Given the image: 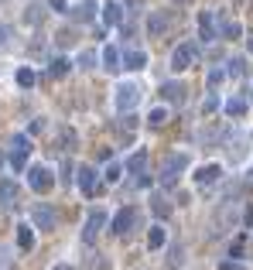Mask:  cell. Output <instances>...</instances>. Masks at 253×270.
<instances>
[{"label": "cell", "mask_w": 253, "mask_h": 270, "mask_svg": "<svg viewBox=\"0 0 253 270\" xmlns=\"http://www.w3.org/2000/svg\"><path fill=\"white\" fill-rule=\"evenodd\" d=\"M140 99H144V89H140V82H120L113 103H117L120 113H130V110H137V106H140Z\"/></svg>", "instance_id": "cell-1"}, {"label": "cell", "mask_w": 253, "mask_h": 270, "mask_svg": "<svg viewBox=\"0 0 253 270\" xmlns=\"http://www.w3.org/2000/svg\"><path fill=\"white\" fill-rule=\"evenodd\" d=\"M195 58H198V48H195L192 41H185V45H178L175 55H171V69L175 72H185V69H192Z\"/></svg>", "instance_id": "cell-2"}, {"label": "cell", "mask_w": 253, "mask_h": 270, "mask_svg": "<svg viewBox=\"0 0 253 270\" xmlns=\"http://www.w3.org/2000/svg\"><path fill=\"white\" fill-rule=\"evenodd\" d=\"M185 168H188V154H168L161 161V178H164V181H175Z\"/></svg>", "instance_id": "cell-3"}, {"label": "cell", "mask_w": 253, "mask_h": 270, "mask_svg": "<svg viewBox=\"0 0 253 270\" xmlns=\"http://www.w3.org/2000/svg\"><path fill=\"white\" fill-rule=\"evenodd\" d=\"M106 226V212H89V219H86V226H82V243L89 246V243H96V236H99V229Z\"/></svg>", "instance_id": "cell-4"}, {"label": "cell", "mask_w": 253, "mask_h": 270, "mask_svg": "<svg viewBox=\"0 0 253 270\" xmlns=\"http://www.w3.org/2000/svg\"><path fill=\"white\" fill-rule=\"evenodd\" d=\"M28 185H31L35 192H48V188L55 185V178H52V171H48V168H41V164H35V168L28 171Z\"/></svg>", "instance_id": "cell-5"}, {"label": "cell", "mask_w": 253, "mask_h": 270, "mask_svg": "<svg viewBox=\"0 0 253 270\" xmlns=\"http://www.w3.org/2000/svg\"><path fill=\"white\" fill-rule=\"evenodd\" d=\"M31 219H35V229H55V209L45 205V202H38L31 209Z\"/></svg>", "instance_id": "cell-6"}, {"label": "cell", "mask_w": 253, "mask_h": 270, "mask_svg": "<svg viewBox=\"0 0 253 270\" xmlns=\"http://www.w3.org/2000/svg\"><path fill=\"white\" fill-rule=\"evenodd\" d=\"M18 195H21L18 181L4 178V181H0V209H14V205H18Z\"/></svg>", "instance_id": "cell-7"}, {"label": "cell", "mask_w": 253, "mask_h": 270, "mask_svg": "<svg viewBox=\"0 0 253 270\" xmlns=\"http://www.w3.org/2000/svg\"><path fill=\"white\" fill-rule=\"evenodd\" d=\"M134 219H137V209H134V205H127V209H120V212L113 215V222H110V226H113L117 236H123V232L134 226Z\"/></svg>", "instance_id": "cell-8"}, {"label": "cell", "mask_w": 253, "mask_h": 270, "mask_svg": "<svg viewBox=\"0 0 253 270\" xmlns=\"http://www.w3.org/2000/svg\"><path fill=\"white\" fill-rule=\"evenodd\" d=\"M96 7H99L96 0H79V4L72 7V11H69V14H72L76 21H82V24H89V21L96 18Z\"/></svg>", "instance_id": "cell-9"}, {"label": "cell", "mask_w": 253, "mask_h": 270, "mask_svg": "<svg viewBox=\"0 0 253 270\" xmlns=\"http://www.w3.org/2000/svg\"><path fill=\"white\" fill-rule=\"evenodd\" d=\"M76 181H79V188H82L86 195H93V192H96V171H93L89 164H82V168L76 171Z\"/></svg>", "instance_id": "cell-10"}, {"label": "cell", "mask_w": 253, "mask_h": 270, "mask_svg": "<svg viewBox=\"0 0 253 270\" xmlns=\"http://www.w3.org/2000/svg\"><path fill=\"white\" fill-rule=\"evenodd\" d=\"M161 96L168 99V103H181L185 99V86L175 82V79H168V82H161Z\"/></svg>", "instance_id": "cell-11"}, {"label": "cell", "mask_w": 253, "mask_h": 270, "mask_svg": "<svg viewBox=\"0 0 253 270\" xmlns=\"http://www.w3.org/2000/svg\"><path fill=\"white\" fill-rule=\"evenodd\" d=\"M103 21H106V28H120L123 24V7L120 4H103Z\"/></svg>", "instance_id": "cell-12"}, {"label": "cell", "mask_w": 253, "mask_h": 270, "mask_svg": "<svg viewBox=\"0 0 253 270\" xmlns=\"http://www.w3.org/2000/svg\"><path fill=\"white\" fill-rule=\"evenodd\" d=\"M198 28H202V41H215V38H219V35H215L212 11H202V14H198Z\"/></svg>", "instance_id": "cell-13"}, {"label": "cell", "mask_w": 253, "mask_h": 270, "mask_svg": "<svg viewBox=\"0 0 253 270\" xmlns=\"http://www.w3.org/2000/svg\"><path fill=\"white\" fill-rule=\"evenodd\" d=\"M219 178H222V168H219V164H205V168L195 171V181H198V185H212Z\"/></svg>", "instance_id": "cell-14"}, {"label": "cell", "mask_w": 253, "mask_h": 270, "mask_svg": "<svg viewBox=\"0 0 253 270\" xmlns=\"http://www.w3.org/2000/svg\"><path fill=\"white\" fill-rule=\"evenodd\" d=\"M18 246L21 250H35V226H28V222L18 226Z\"/></svg>", "instance_id": "cell-15"}, {"label": "cell", "mask_w": 253, "mask_h": 270, "mask_svg": "<svg viewBox=\"0 0 253 270\" xmlns=\"http://www.w3.org/2000/svg\"><path fill=\"white\" fill-rule=\"evenodd\" d=\"M103 69H106V72H120V69H123V65H120V52L113 45L103 52Z\"/></svg>", "instance_id": "cell-16"}, {"label": "cell", "mask_w": 253, "mask_h": 270, "mask_svg": "<svg viewBox=\"0 0 253 270\" xmlns=\"http://www.w3.org/2000/svg\"><path fill=\"white\" fill-rule=\"evenodd\" d=\"M164 28H168L164 14H161V11H154V14H151V21H147V35H151V38H161V31H164Z\"/></svg>", "instance_id": "cell-17"}, {"label": "cell", "mask_w": 253, "mask_h": 270, "mask_svg": "<svg viewBox=\"0 0 253 270\" xmlns=\"http://www.w3.org/2000/svg\"><path fill=\"white\" fill-rule=\"evenodd\" d=\"M123 62H127V69H147V52H140V48H134V52H127V58H123Z\"/></svg>", "instance_id": "cell-18"}, {"label": "cell", "mask_w": 253, "mask_h": 270, "mask_svg": "<svg viewBox=\"0 0 253 270\" xmlns=\"http://www.w3.org/2000/svg\"><path fill=\"white\" fill-rule=\"evenodd\" d=\"M164 239H168L164 226H151V232H147V246H151V250H161V246H164Z\"/></svg>", "instance_id": "cell-19"}, {"label": "cell", "mask_w": 253, "mask_h": 270, "mask_svg": "<svg viewBox=\"0 0 253 270\" xmlns=\"http://www.w3.org/2000/svg\"><path fill=\"white\" fill-rule=\"evenodd\" d=\"M127 168H130L134 174H144V168H147V151L140 147V151H137V154L130 157V161H127Z\"/></svg>", "instance_id": "cell-20"}, {"label": "cell", "mask_w": 253, "mask_h": 270, "mask_svg": "<svg viewBox=\"0 0 253 270\" xmlns=\"http://www.w3.org/2000/svg\"><path fill=\"white\" fill-rule=\"evenodd\" d=\"M18 86L21 89H31V86H35V69H31V65H24V69H18Z\"/></svg>", "instance_id": "cell-21"}, {"label": "cell", "mask_w": 253, "mask_h": 270, "mask_svg": "<svg viewBox=\"0 0 253 270\" xmlns=\"http://www.w3.org/2000/svg\"><path fill=\"white\" fill-rule=\"evenodd\" d=\"M48 72H52V76H55V79H62V76H65V72H69V58H52V62H48Z\"/></svg>", "instance_id": "cell-22"}, {"label": "cell", "mask_w": 253, "mask_h": 270, "mask_svg": "<svg viewBox=\"0 0 253 270\" xmlns=\"http://www.w3.org/2000/svg\"><path fill=\"white\" fill-rule=\"evenodd\" d=\"M185 263V246H171L168 250V267H181Z\"/></svg>", "instance_id": "cell-23"}, {"label": "cell", "mask_w": 253, "mask_h": 270, "mask_svg": "<svg viewBox=\"0 0 253 270\" xmlns=\"http://www.w3.org/2000/svg\"><path fill=\"white\" fill-rule=\"evenodd\" d=\"M222 79H226V72H222L219 65H212L209 76H205V82H209V89H215V86H222Z\"/></svg>", "instance_id": "cell-24"}, {"label": "cell", "mask_w": 253, "mask_h": 270, "mask_svg": "<svg viewBox=\"0 0 253 270\" xmlns=\"http://www.w3.org/2000/svg\"><path fill=\"white\" fill-rule=\"evenodd\" d=\"M147 123H151V127H164V123H168V110H161V106H157V110H151Z\"/></svg>", "instance_id": "cell-25"}, {"label": "cell", "mask_w": 253, "mask_h": 270, "mask_svg": "<svg viewBox=\"0 0 253 270\" xmlns=\"http://www.w3.org/2000/svg\"><path fill=\"white\" fill-rule=\"evenodd\" d=\"M226 113L229 116H243L246 113V103H243V99H229V103H226Z\"/></svg>", "instance_id": "cell-26"}, {"label": "cell", "mask_w": 253, "mask_h": 270, "mask_svg": "<svg viewBox=\"0 0 253 270\" xmlns=\"http://www.w3.org/2000/svg\"><path fill=\"white\" fill-rule=\"evenodd\" d=\"M93 65H96V52H89V48L79 52V69H93Z\"/></svg>", "instance_id": "cell-27"}, {"label": "cell", "mask_w": 253, "mask_h": 270, "mask_svg": "<svg viewBox=\"0 0 253 270\" xmlns=\"http://www.w3.org/2000/svg\"><path fill=\"white\" fill-rule=\"evenodd\" d=\"M11 144H14V151H24V154H31V140H28L24 134H14V140H11Z\"/></svg>", "instance_id": "cell-28"}, {"label": "cell", "mask_w": 253, "mask_h": 270, "mask_svg": "<svg viewBox=\"0 0 253 270\" xmlns=\"http://www.w3.org/2000/svg\"><path fill=\"white\" fill-rule=\"evenodd\" d=\"M24 164H28V154H24V151H14V154H11V168H14V171H24Z\"/></svg>", "instance_id": "cell-29"}, {"label": "cell", "mask_w": 253, "mask_h": 270, "mask_svg": "<svg viewBox=\"0 0 253 270\" xmlns=\"http://www.w3.org/2000/svg\"><path fill=\"white\" fill-rule=\"evenodd\" d=\"M154 212H157V215H164V219H168V212H171V202L157 195V198H154Z\"/></svg>", "instance_id": "cell-30"}, {"label": "cell", "mask_w": 253, "mask_h": 270, "mask_svg": "<svg viewBox=\"0 0 253 270\" xmlns=\"http://www.w3.org/2000/svg\"><path fill=\"white\" fill-rule=\"evenodd\" d=\"M246 72V58H233L229 62V76H243Z\"/></svg>", "instance_id": "cell-31"}, {"label": "cell", "mask_w": 253, "mask_h": 270, "mask_svg": "<svg viewBox=\"0 0 253 270\" xmlns=\"http://www.w3.org/2000/svg\"><path fill=\"white\" fill-rule=\"evenodd\" d=\"M41 18H45L41 7H28V11H24V21H31V24H41Z\"/></svg>", "instance_id": "cell-32"}, {"label": "cell", "mask_w": 253, "mask_h": 270, "mask_svg": "<svg viewBox=\"0 0 253 270\" xmlns=\"http://www.w3.org/2000/svg\"><path fill=\"white\" fill-rule=\"evenodd\" d=\"M222 35H226V38H239V24H236V21H226V24H222Z\"/></svg>", "instance_id": "cell-33"}, {"label": "cell", "mask_w": 253, "mask_h": 270, "mask_svg": "<svg viewBox=\"0 0 253 270\" xmlns=\"http://www.w3.org/2000/svg\"><path fill=\"white\" fill-rule=\"evenodd\" d=\"M103 178H106V181L113 185V181H117V178H120V164H110V168L103 171Z\"/></svg>", "instance_id": "cell-34"}, {"label": "cell", "mask_w": 253, "mask_h": 270, "mask_svg": "<svg viewBox=\"0 0 253 270\" xmlns=\"http://www.w3.org/2000/svg\"><path fill=\"white\" fill-rule=\"evenodd\" d=\"M219 270H246V267H243V263H236V260H222Z\"/></svg>", "instance_id": "cell-35"}, {"label": "cell", "mask_w": 253, "mask_h": 270, "mask_svg": "<svg viewBox=\"0 0 253 270\" xmlns=\"http://www.w3.org/2000/svg\"><path fill=\"white\" fill-rule=\"evenodd\" d=\"M62 144H65V151H69V147L76 144V134H72V130H62Z\"/></svg>", "instance_id": "cell-36"}, {"label": "cell", "mask_w": 253, "mask_h": 270, "mask_svg": "<svg viewBox=\"0 0 253 270\" xmlns=\"http://www.w3.org/2000/svg\"><path fill=\"white\" fill-rule=\"evenodd\" d=\"M215 106H219V96H209V99H205V106H202V110H205V113H212Z\"/></svg>", "instance_id": "cell-37"}, {"label": "cell", "mask_w": 253, "mask_h": 270, "mask_svg": "<svg viewBox=\"0 0 253 270\" xmlns=\"http://www.w3.org/2000/svg\"><path fill=\"white\" fill-rule=\"evenodd\" d=\"M239 253H243V239H236L233 246H229V256H239Z\"/></svg>", "instance_id": "cell-38"}, {"label": "cell", "mask_w": 253, "mask_h": 270, "mask_svg": "<svg viewBox=\"0 0 253 270\" xmlns=\"http://www.w3.org/2000/svg\"><path fill=\"white\" fill-rule=\"evenodd\" d=\"M7 38H11V28H7V24H0V45H7Z\"/></svg>", "instance_id": "cell-39"}, {"label": "cell", "mask_w": 253, "mask_h": 270, "mask_svg": "<svg viewBox=\"0 0 253 270\" xmlns=\"http://www.w3.org/2000/svg\"><path fill=\"white\" fill-rule=\"evenodd\" d=\"M52 7H55V11H65V0H52Z\"/></svg>", "instance_id": "cell-40"}, {"label": "cell", "mask_w": 253, "mask_h": 270, "mask_svg": "<svg viewBox=\"0 0 253 270\" xmlns=\"http://www.w3.org/2000/svg\"><path fill=\"white\" fill-rule=\"evenodd\" d=\"M55 270H72V267H65V263H59V267H55Z\"/></svg>", "instance_id": "cell-41"}, {"label": "cell", "mask_w": 253, "mask_h": 270, "mask_svg": "<svg viewBox=\"0 0 253 270\" xmlns=\"http://www.w3.org/2000/svg\"><path fill=\"white\" fill-rule=\"evenodd\" d=\"M0 168H4V154H0Z\"/></svg>", "instance_id": "cell-42"}, {"label": "cell", "mask_w": 253, "mask_h": 270, "mask_svg": "<svg viewBox=\"0 0 253 270\" xmlns=\"http://www.w3.org/2000/svg\"><path fill=\"white\" fill-rule=\"evenodd\" d=\"M250 52H253V41H250Z\"/></svg>", "instance_id": "cell-43"}]
</instances>
